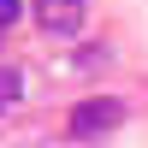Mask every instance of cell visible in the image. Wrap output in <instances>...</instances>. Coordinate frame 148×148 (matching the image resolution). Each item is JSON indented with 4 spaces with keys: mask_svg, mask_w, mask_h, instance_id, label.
<instances>
[{
    "mask_svg": "<svg viewBox=\"0 0 148 148\" xmlns=\"http://www.w3.org/2000/svg\"><path fill=\"white\" fill-rule=\"evenodd\" d=\"M18 18H24V0H0V36H6Z\"/></svg>",
    "mask_w": 148,
    "mask_h": 148,
    "instance_id": "277c9868",
    "label": "cell"
},
{
    "mask_svg": "<svg viewBox=\"0 0 148 148\" xmlns=\"http://www.w3.org/2000/svg\"><path fill=\"white\" fill-rule=\"evenodd\" d=\"M0 42H6V36H0Z\"/></svg>",
    "mask_w": 148,
    "mask_h": 148,
    "instance_id": "5b68a950",
    "label": "cell"
},
{
    "mask_svg": "<svg viewBox=\"0 0 148 148\" xmlns=\"http://www.w3.org/2000/svg\"><path fill=\"white\" fill-rule=\"evenodd\" d=\"M24 107V71L18 65H0V119Z\"/></svg>",
    "mask_w": 148,
    "mask_h": 148,
    "instance_id": "3957f363",
    "label": "cell"
},
{
    "mask_svg": "<svg viewBox=\"0 0 148 148\" xmlns=\"http://www.w3.org/2000/svg\"><path fill=\"white\" fill-rule=\"evenodd\" d=\"M119 125H125V101H119V95H89V101L71 107V136L77 142H101V136H113Z\"/></svg>",
    "mask_w": 148,
    "mask_h": 148,
    "instance_id": "6da1fadb",
    "label": "cell"
},
{
    "mask_svg": "<svg viewBox=\"0 0 148 148\" xmlns=\"http://www.w3.org/2000/svg\"><path fill=\"white\" fill-rule=\"evenodd\" d=\"M89 24V0H36V30L53 42H77Z\"/></svg>",
    "mask_w": 148,
    "mask_h": 148,
    "instance_id": "7a4b0ae2",
    "label": "cell"
}]
</instances>
